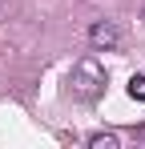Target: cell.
<instances>
[{
	"mask_svg": "<svg viewBox=\"0 0 145 149\" xmlns=\"http://www.w3.org/2000/svg\"><path fill=\"white\" fill-rule=\"evenodd\" d=\"M89 45H93V49H101V52L117 49V45H121V32H117V24H113V20H97V24L89 28Z\"/></svg>",
	"mask_w": 145,
	"mask_h": 149,
	"instance_id": "cell-1",
	"label": "cell"
},
{
	"mask_svg": "<svg viewBox=\"0 0 145 149\" xmlns=\"http://www.w3.org/2000/svg\"><path fill=\"white\" fill-rule=\"evenodd\" d=\"M89 145H93V149H117V137H113V133H93Z\"/></svg>",
	"mask_w": 145,
	"mask_h": 149,
	"instance_id": "cell-2",
	"label": "cell"
},
{
	"mask_svg": "<svg viewBox=\"0 0 145 149\" xmlns=\"http://www.w3.org/2000/svg\"><path fill=\"white\" fill-rule=\"evenodd\" d=\"M129 97H133V101H145V77L141 73L129 77Z\"/></svg>",
	"mask_w": 145,
	"mask_h": 149,
	"instance_id": "cell-3",
	"label": "cell"
}]
</instances>
